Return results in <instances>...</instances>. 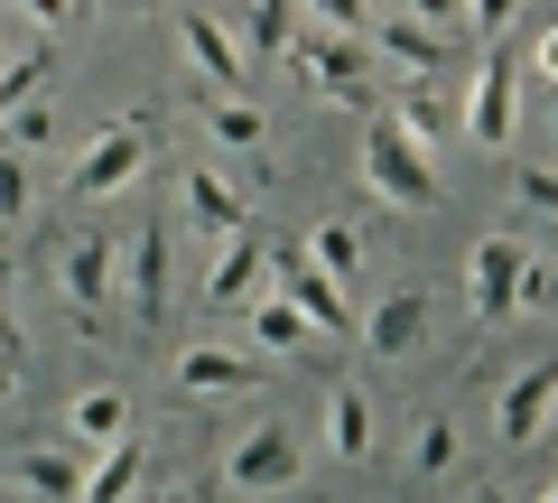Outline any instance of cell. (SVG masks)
Segmentation results:
<instances>
[{"mask_svg": "<svg viewBox=\"0 0 558 503\" xmlns=\"http://www.w3.org/2000/svg\"><path fill=\"white\" fill-rule=\"evenodd\" d=\"M289 75H299L326 112H363V103H373V38L299 28V38H289Z\"/></svg>", "mask_w": 558, "mask_h": 503, "instance_id": "6da1fadb", "label": "cell"}, {"mask_svg": "<svg viewBox=\"0 0 558 503\" xmlns=\"http://www.w3.org/2000/svg\"><path fill=\"white\" fill-rule=\"evenodd\" d=\"M131 178H149V103H131V112H112V121L94 131V141L75 149V168H65V187H75L84 205L121 196Z\"/></svg>", "mask_w": 558, "mask_h": 503, "instance_id": "7a4b0ae2", "label": "cell"}, {"mask_svg": "<svg viewBox=\"0 0 558 503\" xmlns=\"http://www.w3.org/2000/svg\"><path fill=\"white\" fill-rule=\"evenodd\" d=\"M354 168H363V187H373L381 205H400V215H428V205H438V168H428V149H418L410 131H391V121L363 131Z\"/></svg>", "mask_w": 558, "mask_h": 503, "instance_id": "3957f363", "label": "cell"}, {"mask_svg": "<svg viewBox=\"0 0 558 503\" xmlns=\"http://www.w3.org/2000/svg\"><path fill=\"white\" fill-rule=\"evenodd\" d=\"M521 84H531V65L512 57V47H484L475 57V84H465V141L475 149H512V131H521Z\"/></svg>", "mask_w": 558, "mask_h": 503, "instance_id": "277c9868", "label": "cell"}, {"mask_svg": "<svg viewBox=\"0 0 558 503\" xmlns=\"http://www.w3.org/2000/svg\"><path fill=\"white\" fill-rule=\"evenodd\" d=\"M299 466H307V439L289 420H252L233 447H223V484H233V494H289Z\"/></svg>", "mask_w": 558, "mask_h": 503, "instance_id": "5b68a950", "label": "cell"}, {"mask_svg": "<svg viewBox=\"0 0 558 503\" xmlns=\"http://www.w3.org/2000/svg\"><path fill=\"white\" fill-rule=\"evenodd\" d=\"M521 271H531V242L521 233H484L475 262H465V308H475V326H502L521 308Z\"/></svg>", "mask_w": 558, "mask_h": 503, "instance_id": "8992f818", "label": "cell"}, {"mask_svg": "<svg viewBox=\"0 0 558 503\" xmlns=\"http://www.w3.org/2000/svg\"><path fill=\"white\" fill-rule=\"evenodd\" d=\"M112 280H121V242H102V233L57 242V289H65V308H75L84 326H102V308H112Z\"/></svg>", "mask_w": 558, "mask_h": 503, "instance_id": "52a82bcc", "label": "cell"}, {"mask_svg": "<svg viewBox=\"0 0 558 503\" xmlns=\"http://www.w3.org/2000/svg\"><path fill=\"white\" fill-rule=\"evenodd\" d=\"M252 383H260V363L233 355V345H215V336H196V345L168 355V392H178V402H223V392H252Z\"/></svg>", "mask_w": 558, "mask_h": 503, "instance_id": "ba28073f", "label": "cell"}, {"mask_svg": "<svg viewBox=\"0 0 558 503\" xmlns=\"http://www.w3.org/2000/svg\"><path fill=\"white\" fill-rule=\"evenodd\" d=\"M178 205H186V233H196V242L252 233V196H242L223 168H186V178H178Z\"/></svg>", "mask_w": 558, "mask_h": 503, "instance_id": "9c48e42d", "label": "cell"}, {"mask_svg": "<svg viewBox=\"0 0 558 503\" xmlns=\"http://www.w3.org/2000/svg\"><path fill=\"white\" fill-rule=\"evenodd\" d=\"M270 299V252H260L252 233H233V242H215V271H205V308H215V318H252V308Z\"/></svg>", "mask_w": 558, "mask_h": 503, "instance_id": "30bf717a", "label": "cell"}, {"mask_svg": "<svg viewBox=\"0 0 558 503\" xmlns=\"http://www.w3.org/2000/svg\"><path fill=\"white\" fill-rule=\"evenodd\" d=\"M178 47H186V65H196V84L205 94H242V38H233V20H215V10H186L178 20Z\"/></svg>", "mask_w": 558, "mask_h": 503, "instance_id": "8fae6325", "label": "cell"}, {"mask_svg": "<svg viewBox=\"0 0 558 503\" xmlns=\"http://www.w3.org/2000/svg\"><path fill=\"white\" fill-rule=\"evenodd\" d=\"M549 410H558V355H539L531 373H512V383H502V402H494V439H502V447H531L539 429H549Z\"/></svg>", "mask_w": 558, "mask_h": 503, "instance_id": "7c38bea8", "label": "cell"}, {"mask_svg": "<svg viewBox=\"0 0 558 503\" xmlns=\"http://www.w3.org/2000/svg\"><path fill=\"white\" fill-rule=\"evenodd\" d=\"M121 271H131V318L159 326L168 318V215H149L131 242H121Z\"/></svg>", "mask_w": 558, "mask_h": 503, "instance_id": "4fadbf2b", "label": "cell"}, {"mask_svg": "<svg viewBox=\"0 0 558 503\" xmlns=\"http://www.w3.org/2000/svg\"><path fill=\"white\" fill-rule=\"evenodd\" d=\"M373 47H381L410 84H438L447 65H457V38H447V28H428V20H373Z\"/></svg>", "mask_w": 558, "mask_h": 503, "instance_id": "5bb4252c", "label": "cell"}, {"mask_svg": "<svg viewBox=\"0 0 558 503\" xmlns=\"http://www.w3.org/2000/svg\"><path fill=\"white\" fill-rule=\"evenodd\" d=\"M279 280H289V299L307 308V326H317V336H344V326H354V299H344V280H326L307 252H279Z\"/></svg>", "mask_w": 558, "mask_h": 503, "instance_id": "9a60e30c", "label": "cell"}, {"mask_svg": "<svg viewBox=\"0 0 558 503\" xmlns=\"http://www.w3.org/2000/svg\"><path fill=\"white\" fill-rule=\"evenodd\" d=\"M140 484H149V439L131 429V439H112L94 466H84V494L75 503H140Z\"/></svg>", "mask_w": 558, "mask_h": 503, "instance_id": "2e32d148", "label": "cell"}, {"mask_svg": "<svg viewBox=\"0 0 558 503\" xmlns=\"http://www.w3.org/2000/svg\"><path fill=\"white\" fill-rule=\"evenodd\" d=\"M326 457H336V466H363V457H373V392H363V383H336V392H326Z\"/></svg>", "mask_w": 558, "mask_h": 503, "instance_id": "e0dca14e", "label": "cell"}, {"mask_svg": "<svg viewBox=\"0 0 558 503\" xmlns=\"http://www.w3.org/2000/svg\"><path fill=\"white\" fill-rule=\"evenodd\" d=\"M65 439L75 447H112V439H131V392H112V383H94V392H75L65 402Z\"/></svg>", "mask_w": 558, "mask_h": 503, "instance_id": "ac0fdd59", "label": "cell"}, {"mask_svg": "<svg viewBox=\"0 0 558 503\" xmlns=\"http://www.w3.org/2000/svg\"><path fill=\"white\" fill-rule=\"evenodd\" d=\"M10 476H20V484H10L20 503H75V494H84V466L65 457V447H20Z\"/></svg>", "mask_w": 558, "mask_h": 503, "instance_id": "d6986e66", "label": "cell"}, {"mask_svg": "<svg viewBox=\"0 0 558 503\" xmlns=\"http://www.w3.org/2000/svg\"><path fill=\"white\" fill-rule=\"evenodd\" d=\"M418 336H428V289H391V299H373V318H363V345H373V355H410Z\"/></svg>", "mask_w": 558, "mask_h": 503, "instance_id": "ffe728a7", "label": "cell"}, {"mask_svg": "<svg viewBox=\"0 0 558 503\" xmlns=\"http://www.w3.org/2000/svg\"><path fill=\"white\" fill-rule=\"evenodd\" d=\"M381 121H391V131H410L418 149H438V141H457V131H465V121H457V112L438 103V84H400V94H391V112H381Z\"/></svg>", "mask_w": 558, "mask_h": 503, "instance_id": "44dd1931", "label": "cell"}, {"mask_svg": "<svg viewBox=\"0 0 558 503\" xmlns=\"http://www.w3.org/2000/svg\"><path fill=\"white\" fill-rule=\"evenodd\" d=\"M242 326H252V345H260V355H307V345H317V326H307V308L289 299V289H270V299H260Z\"/></svg>", "mask_w": 558, "mask_h": 503, "instance_id": "7402d4cb", "label": "cell"}, {"mask_svg": "<svg viewBox=\"0 0 558 503\" xmlns=\"http://www.w3.org/2000/svg\"><path fill=\"white\" fill-rule=\"evenodd\" d=\"M233 38H242V57H289V38H299V0H242Z\"/></svg>", "mask_w": 558, "mask_h": 503, "instance_id": "603a6c76", "label": "cell"}, {"mask_svg": "<svg viewBox=\"0 0 558 503\" xmlns=\"http://www.w3.org/2000/svg\"><path fill=\"white\" fill-rule=\"evenodd\" d=\"M205 131H215L223 149H260L270 141V112H260L252 94H205Z\"/></svg>", "mask_w": 558, "mask_h": 503, "instance_id": "cb8c5ba5", "label": "cell"}, {"mask_svg": "<svg viewBox=\"0 0 558 503\" xmlns=\"http://www.w3.org/2000/svg\"><path fill=\"white\" fill-rule=\"evenodd\" d=\"M299 252H307V262L326 271V280H344V289H354V271H363V233H354V224H344V215H326L317 233L299 242Z\"/></svg>", "mask_w": 558, "mask_h": 503, "instance_id": "d4e9b609", "label": "cell"}, {"mask_svg": "<svg viewBox=\"0 0 558 503\" xmlns=\"http://www.w3.org/2000/svg\"><path fill=\"white\" fill-rule=\"evenodd\" d=\"M299 28H336V38H373V0H299Z\"/></svg>", "mask_w": 558, "mask_h": 503, "instance_id": "484cf974", "label": "cell"}, {"mask_svg": "<svg viewBox=\"0 0 558 503\" xmlns=\"http://www.w3.org/2000/svg\"><path fill=\"white\" fill-rule=\"evenodd\" d=\"M47 75H57V57H47V47H38V57H10V65H0V112L38 103V94H47Z\"/></svg>", "mask_w": 558, "mask_h": 503, "instance_id": "4316f807", "label": "cell"}, {"mask_svg": "<svg viewBox=\"0 0 558 503\" xmlns=\"http://www.w3.org/2000/svg\"><path fill=\"white\" fill-rule=\"evenodd\" d=\"M28 205H38V168L20 149H0V224H28Z\"/></svg>", "mask_w": 558, "mask_h": 503, "instance_id": "83f0119b", "label": "cell"}, {"mask_svg": "<svg viewBox=\"0 0 558 503\" xmlns=\"http://www.w3.org/2000/svg\"><path fill=\"white\" fill-rule=\"evenodd\" d=\"M47 141H57V103H20V112H10V141H0V149H20V159H38Z\"/></svg>", "mask_w": 558, "mask_h": 503, "instance_id": "f1b7e54d", "label": "cell"}, {"mask_svg": "<svg viewBox=\"0 0 558 503\" xmlns=\"http://www.w3.org/2000/svg\"><path fill=\"white\" fill-rule=\"evenodd\" d=\"M457 466V429L447 420H418V439H410V476H447Z\"/></svg>", "mask_w": 558, "mask_h": 503, "instance_id": "f546056e", "label": "cell"}, {"mask_svg": "<svg viewBox=\"0 0 558 503\" xmlns=\"http://www.w3.org/2000/svg\"><path fill=\"white\" fill-rule=\"evenodd\" d=\"M512 196L531 205V215H549V224H558V168H521V178H512Z\"/></svg>", "mask_w": 558, "mask_h": 503, "instance_id": "4dcf8cb0", "label": "cell"}, {"mask_svg": "<svg viewBox=\"0 0 558 503\" xmlns=\"http://www.w3.org/2000/svg\"><path fill=\"white\" fill-rule=\"evenodd\" d=\"M512 20H521V0H465V28H475V38H502Z\"/></svg>", "mask_w": 558, "mask_h": 503, "instance_id": "1f68e13d", "label": "cell"}, {"mask_svg": "<svg viewBox=\"0 0 558 503\" xmlns=\"http://www.w3.org/2000/svg\"><path fill=\"white\" fill-rule=\"evenodd\" d=\"M400 20H428V28L457 38V28H465V0H400Z\"/></svg>", "mask_w": 558, "mask_h": 503, "instance_id": "d6a6232c", "label": "cell"}, {"mask_svg": "<svg viewBox=\"0 0 558 503\" xmlns=\"http://www.w3.org/2000/svg\"><path fill=\"white\" fill-rule=\"evenodd\" d=\"M531 75H539V84H549V94H558V20L539 28V47H531Z\"/></svg>", "mask_w": 558, "mask_h": 503, "instance_id": "836d02e7", "label": "cell"}, {"mask_svg": "<svg viewBox=\"0 0 558 503\" xmlns=\"http://www.w3.org/2000/svg\"><path fill=\"white\" fill-rule=\"evenodd\" d=\"M75 10H84V0H20V20H38V28H65Z\"/></svg>", "mask_w": 558, "mask_h": 503, "instance_id": "e575fe53", "label": "cell"}, {"mask_svg": "<svg viewBox=\"0 0 558 503\" xmlns=\"http://www.w3.org/2000/svg\"><path fill=\"white\" fill-rule=\"evenodd\" d=\"M0 355H10V363H28V336H20V318H10V308H0Z\"/></svg>", "mask_w": 558, "mask_h": 503, "instance_id": "d590c367", "label": "cell"}, {"mask_svg": "<svg viewBox=\"0 0 558 503\" xmlns=\"http://www.w3.org/2000/svg\"><path fill=\"white\" fill-rule=\"evenodd\" d=\"M112 10H121V20H159L168 0H112Z\"/></svg>", "mask_w": 558, "mask_h": 503, "instance_id": "8d00e7d4", "label": "cell"}, {"mask_svg": "<svg viewBox=\"0 0 558 503\" xmlns=\"http://www.w3.org/2000/svg\"><path fill=\"white\" fill-rule=\"evenodd\" d=\"M10 392H20V363H10V355H0V402H10Z\"/></svg>", "mask_w": 558, "mask_h": 503, "instance_id": "74e56055", "label": "cell"}, {"mask_svg": "<svg viewBox=\"0 0 558 503\" xmlns=\"http://www.w3.org/2000/svg\"><path fill=\"white\" fill-rule=\"evenodd\" d=\"M539 439H558V410H549V429H539Z\"/></svg>", "mask_w": 558, "mask_h": 503, "instance_id": "f35d334b", "label": "cell"}, {"mask_svg": "<svg viewBox=\"0 0 558 503\" xmlns=\"http://www.w3.org/2000/svg\"><path fill=\"white\" fill-rule=\"evenodd\" d=\"M0 503H20V494H10V484H0Z\"/></svg>", "mask_w": 558, "mask_h": 503, "instance_id": "ab89813d", "label": "cell"}, {"mask_svg": "<svg viewBox=\"0 0 558 503\" xmlns=\"http://www.w3.org/2000/svg\"><path fill=\"white\" fill-rule=\"evenodd\" d=\"M539 503H558V484H549V494H539Z\"/></svg>", "mask_w": 558, "mask_h": 503, "instance_id": "60d3db41", "label": "cell"}, {"mask_svg": "<svg viewBox=\"0 0 558 503\" xmlns=\"http://www.w3.org/2000/svg\"><path fill=\"white\" fill-rule=\"evenodd\" d=\"M549 308H558V299H549Z\"/></svg>", "mask_w": 558, "mask_h": 503, "instance_id": "b9f144b4", "label": "cell"}]
</instances>
